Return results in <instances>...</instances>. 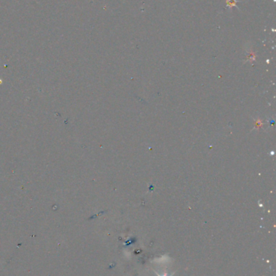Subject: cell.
I'll list each match as a JSON object with an SVG mask.
<instances>
[{
  "label": "cell",
  "mask_w": 276,
  "mask_h": 276,
  "mask_svg": "<svg viewBox=\"0 0 276 276\" xmlns=\"http://www.w3.org/2000/svg\"><path fill=\"white\" fill-rule=\"evenodd\" d=\"M239 1L238 0H227V2H226V4H227V7H229V8H231V7H237L236 4H237V2Z\"/></svg>",
  "instance_id": "obj_1"
}]
</instances>
